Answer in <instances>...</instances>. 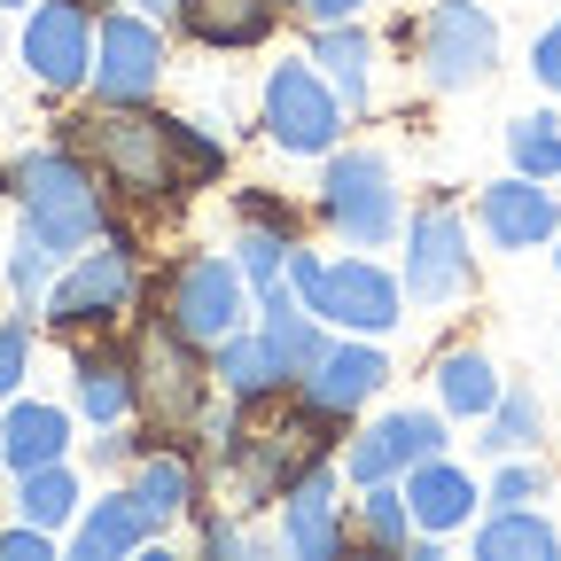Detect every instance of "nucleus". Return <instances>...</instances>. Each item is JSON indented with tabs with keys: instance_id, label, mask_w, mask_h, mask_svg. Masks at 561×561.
Instances as JSON below:
<instances>
[{
	"instance_id": "obj_1",
	"label": "nucleus",
	"mask_w": 561,
	"mask_h": 561,
	"mask_svg": "<svg viewBox=\"0 0 561 561\" xmlns=\"http://www.w3.org/2000/svg\"><path fill=\"white\" fill-rule=\"evenodd\" d=\"M9 195L24 203V234H39L55 257H79L87 242H102V172L79 149H39L9 172Z\"/></svg>"
},
{
	"instance_id": "obj_2",
	"label": "nucleus",
	"mask_w": 561,
	"mask_h": 561,
	"mask_svg": "<svg viewBox=\"0 0 561 561\" xmlns=\"http://www.w3.org/2000/svg\"><path fill=\"white\" fill-rule=\"evenodd\" d=\"M70 149H79L110 187H125L140 203H157V195L180 187V172H172V117H149L140 102L133 110L102 102L87 117H70Z\"/></svg>"
},
{
	"instance_id": "obj_3",
	"label": "nucleus",
	"mask_w": 561,
	"mask_h": 561,
	"mask_svg": "<svg viewBox=\"0 0 561 561\" xmlns=\"http://www.w3.org/2000/svg\"><path fill=\"white\" fill-rule=\"evenodd\" d=\"M413 62H421V79L437 94H460V87L491 79V62H500V24H491V9H476V0H430L421 24H413Z\"/></svg>"
},
{
	"instance_id": "obj_4",
	"label": "nucleus",
	"mask_w": 561,
	"mask_h": 561,
	"mask_svg": "<svg viewBox=\"0 0 561 561\" xmlns=\"http://www.w3.org/2000/svg\"><path fill=\"white\" fill-rule=\"evenodd\" d=\"M203 390H210V367L195 359V335H180L172 320L140 328L133 343V398L157 430H195L203 421Z\"/></svg>"
},
{
	"instance_id": "obj_5",
	"label": "nucleus",
	"mask_w": 561,
	"mask_h": 561,
	"mask_svg": "<svg viewBox=\"0 0 561 561\" xmlns=\"http://www.w3.org/2000/svg\"><path fill=\"white\" fill-rule=\"evenodd\" d=\"M250 273L234 265V257H210V250H195V257H180L172 273H164V320L180 328V335H195V343H227L234 328H242V312H250Z\"/></svg>"
},
{
	"instance_id": "obj_6",
	"label": "nucleus",
	"mask_w": 561,
	"mask_h": 561,
	"mask_svg": "<svg viewBox=\"0 0 561 561\" xmlns=\"http://www.w3.org/2000/svg\"><path fill=\"white\" fill-rule=\"evenodd\" d=\"M320 210L328 227L351 242V250H375L398 234V180L375 149H335L328 157V180H320Z\"/></svg>"
},
{
	"instance_id": "obj_7",
	"label": "nucleus",
	"mask_w": 561,
	"mask_h": 561,
	"mask_svg": "<svg viewBox=\"0 0 561 561\" xmlns=\"http://www.w3.org/2000/svg\"><path fill=\"white\" fill-rule=\"evenodd\" d=\"M133 289H140V273H133V250L110 234V242H87L79 250V265H70L55 289L39 297V312H47V328H110L125 305H133Z\"/></svg>"
},
{
	"instance_id": "obj_8",
	"label": "nucleus",
	"mask_w": 561,
	"mask_h": 561,
	"mask_svg": "<svg viewBox=\"0 0 561 561\" xmlns=\"http://www.w3.org/2000/svg\"><path fill=\"white\" fill-rule=\"evenodd\" d=\"M265 133H273L289 157H335L343 102H335V87L320 79L312 62H280L273 79H265Z\"/></svg>"
},
{
	"instance_id": "obj_9",
	"label": "nucleus",
	"mask_w": 561,
	"mask_h": 561,
	"mask_svg": "<svg viewBox=\"0 0 561 561\" xmlns=\"http://www.w3.org/2000/svg\"><path fill=\"white\" fill-rule=\"evenodd\" d=\"M476 280V250H468V219L453 203H430L405 227V297L413 305H453Z\"/></svg>"
},
{
	"instance_id": "obj_10",
	"label": "nucleus",
	"mask_w": 561,
	"mask_h": 561,
	"mask_svg": "<svg viewBox=\"0 0 561 561\" xmlns=\"http://www.w3.org/2000/svg\"><path fill=\"white\" fill-rule=\"evenodd\" d=\"M305 305H312L320 320L351 328V335H390V328L405 320V280H390L375 257L351 250L343 265H320V289H312Z\"/></svg>"
},
{
	"instance_id": "obj_11",
	"label": "nucleus",
	"mask_w": 561,
	"mask_h": 561,
	"mask_svg": "<svg viewBox=\"0 0 561 561\" xmlns=\"http://www.w3.org/2000/svg\"><path fill=\"white\" fill-rule=\"evenodd\" d=\"M24 70L47 94H70L94 79V16L87 0H39L24 16Z\"/></svg>"
},
{
	"instance_id": "obj_12",
	"label": "nucleus",
	"mask_w": 561,
	"mask_h": 561,
	"mask_svg": "<svg viewBox=\"0 0 561 561\" xmlns=\"http://www.w3.org/2000/svg\"><path fill=\"white\" fill-rule=\"evenodd\" d=\"M157 79H164V39H157V24L149 16H102L94 24V102H117V110H133V102H149L157 94Z\"/></svg>"
},
{
	"instance_id": "obj_13",
	"label": "nucleus",
	"mask_w": 561,
	"mask_h": 561,
	"mask_svg": "<svg viewBox=\"0 0 561 561\" xmlns=\"http://www.w3.org/2000/svg\"><path fill=\"white\" fill-rule=\"evenodd\" d=\"M382 382H390V359H382L375 343H328L320 359L297 375V398H305L320 421H351Z\"/></svg>"
},
{
	"instance_id": "obj_14",
	"label": "nucleus",
	"mask_w": 561,
	"mask_h": 561,
	"mask_svg": "<svg viewBox=\"0 0 561 561\" xmlns=\"http://www.w3.org/2000/svg\"><path fill=\"white\" fill-rule=\"evenodd\" d=\"M343 500H335V468L312 460L289 476V491H280V546H289L297 561H328L343 553Z\"/></svg>"
},
{
	"instance_id": "obj_15",
	"label": "nucleus",
	"mask_w": 561,
	"mask_h": 561,
	"mask_svg": "<svg viewBox=\"0 0 561 561\" xmlns=\"http://www.w3.org/2000/svg\"><path fill=\"white\" fill-rule=\"evenodd\" d=\"M476 219H483V242H491V250H538V242L561 234V203H553L546 180L515 172V180H500V187H483Z\"/></svg>"
},
{
	"instance_id": "obj_16",
	"label": "nucleus",
	"mask_w": 561,
	"mask_h": 561,
	"mask_svg": "<svg viewBox=\"0 0 561 561\" xmlns=\"http://www.w3.org/2000/svg\"><path fill=\"white\" fill-rule=\"evenodd\" d=\"M430 453H445V421L437 413H382L375 430L351 445V483H390V476H405L413 460H430Z\"/></svg>"
},
{
	"instance_id": "obj_17",
	"label": "nucleus",
	"mask_w": 561,
	"mask_h": 561,
	"mask_svg": "<svg viewBox=\"0 0 561 561\" xmlns=\"http://www.w3.org/2000/svg\"><path fill=\"white\" fill-rule=\"evenodd\" d=\"M257 343L273 351V367H280V382H297L312 359H320V312L289 289V280H273V289H257Z\"/></svg>"
},
{
	"instance_id": "obj_18",
	"label": "nucleus",
	"mask_w": 561,
	"mask_h": 561,
	"mask_svg": "<svg viewBox=\"0 0 561 561\" xmlns=\"http://www.w3.org/2000/svg\"><path fill=\"white\" fill-rule=\"evenodd\" d=\"M405 507H413V530H421V538L460 530V523L476 515V483H468L445 453H430V460L405 468Z\"/></svg>"
},
{
	"instance_id": "obj_19",
	"label": "nucleus",
	"mask_w": 561,
	"mask_h": 561,
	"mask_svg": "<svg viewBox=\"0 0 561 561\" xmlns=\"http://www.w3.org/2000/svg\"><path fill=\"white\" fill-rule=\"evenodd\" d=\"M70 453V413L62 405H39V398H16L9 413H0V460H9L16 476L24 468H47Z\"/></svg>"
},
{
	"instance_id": "obj_20",
	"label": "nucleus",
	"mask_w": 561,
	"mask_h": 561,
	"mask_svg": "<svg viewBox=\"0 0 561 561\" xmlns=\"http://www.w3.org/2000/svg\"><path fill=\"white\" fill-rule=\"evenodd\" d=\"M312 62H320V79L335 87L343 110H367V94H375V39L359 32V16H351V24H320Z\"/></svg>"
},
{
	"instance_id": "obj_21",
	"label": "nucleus",
	"mask_w": 561,
	"mask_h": 561,
	"mask_svg": "<svg viewBox=\"0 0 561 561\" xmlns=\"http://www.w3.org/2000/svg\"><path fill=\"white\" fill-rule=\"evenodd\" d=\"M133 500H140V515H149L157 530H172L180 515H195L203 476H195V460H187V453H149V460L133 468Z\"/></svg>"
},
{
	"instance_id": "obj_22",
	"label": "nucleus",
	"mask_w": 561,
	"mask_h": 561,
	"mask_svg": "<svg viewBox=\"0 0 561 561\" xmlns=\"http://www.w3.org/2000/svg\"><path fill=\"white\" fill-rule=\"evenodd\" d=\"M280 16V0H180V24L203 47H257Z\"/></svg>"
},
{
	"instance_id": "obj_23",
	"label": "nucleus",
	"mask_w": 561,
	"mask_h": 561,
	"mask_svg": "<svg viewBox=\"0 0 561 561\" xmlns=\"http://www.w3.org/2000/svg\"><path fill=\"white\" fill-rule=\"evenodd\" d=\"M157 538V523L140 515V500L133 491H110V500H94L87 515H79V561H117V553H133V546H149Z\"/></svg>"
},
{
	"instance_id": "obj_24",
	"label": "nucleus",
	"mask_w": 561,
	"mask_h": 561,
	"mask_svg": "<svg viewBox=\"0 0 561 561\" xmlns=\"http://www.w3.org/2000/svg\"><path fill=\"white\" fill-rule=\"evenodd\" d=\"M210 382H219L234 405H265L273 390H280V367H273V351L257 343V335H227V343H210Z\"/></svg>"
},
{
	"instance_id": "obj_25",
	"label": "nucleus",
	"mask_w": 561,
	"mask_h": 561,
	"mask_svg": "<svg viewBox=\"0 0 561 561\" xmlns=\"http://www.w3.org/2000/svg\"><path fill=\"white\" fill-rule=\"evenodd\" d=\"M133 405H140L133 398V359H117V351H79V413L94 430H117Z\"/></svg>"
},
{
	"instance_id": "obj_26",
	"label": "nucleus",
	"mask_w": 561,
	"mask_h": 561,
	"mask_svg": "<svg viewBox=\"0 0 561 561\" xmlns=\"http://www.w3.org/2000/svg\"><path fill=\"white\" fill-rule=\"evenodd\" d=\"M351 538L375 546V553H405V546H413L405 483H359V500H351Z\"/></svg>"
},
{
	"instance_id": "obj_27",
	"label": "nucleus",
	"mask_w": 561,
	"mask_h": 561,
	"mask_svg": "<svg viewBox=\"0 0 561 561\" xmlns=\"http://www.w3.org/2000/svg\"><path fill=\"white\" fill-rule=\"evenodd\" d=\"M553 553H561V538L530 507H491V523L476 530V561H553Z\"/></svg>"
},
{
	"instance_id": "obj_28",
	"label": "nucleus",
	"mask_w": 561,
	"mask_h": 561,
	"mask_svg": "<svg viewBox=\"0 0 561 561\" xmlns=\"http://www.w3.org/2000/svg\"><path fill=\"white\" fill-rule=\"evenodd\" d=\"M437 405L460 413V421H483L500 405V367H491L483 351H445L437 359Z\"/></svg>"
},
{
	"instance_id": "obj_29",
	"label": "nucleus",
	"mask_w": 561,
	"mask_h": 561,
	"mask_svg": "<svg viewBox=\"0 0 561 561\" xmlns=\"http://www.w3.org/2000/svg\"><path fill=\"white\" fill-rule=\"evenodd\" d=\"M16 515H24V523H39V530H62L70 515H79V476H70L62 460L24 468V483H16Z\"/></svg>"
},
{
	"instance_id": "obj_30",
	"label": "nucleus",
	"mask_w": 561,
	"mask_h": 561,
	"mask_svg": "<svg viewBox=\"0 0 561 561\" xmlns=\"http://www.w3.org/2000/svg\"><path fill=\"white\" fill-rule=\"evenodd\" d=\"M289 250H297V227H280V219H250L234 234V265L250 273V289H273L289 273Z\"/></svg>"
},
{
	"instance_id": "obj_31",
	"label": "nucleus",
	"mask_w": 561,
	"mask_h": 561,
	"mask_svg": "<svg viewBox=\"0 0 561 561\" xmlns=\"http://www.w3.org/2000/svg\"><path fill=\"white\" fill-rule=\"evenodd\" d=\"M538 445V398L530 390H500V405L483 413V453L491 460H515Z\"/></svg>"
},
{
	"instance_id": "obj_32",
	"label": "nucleus",
	"mask_w": 561,
	"mask_h": 561,
	"mask_svg": "<svg viewBox=\"0 0 561 561\" xmlns=\"http://www.w3.org/2000/svg\"><path fill=\"white\" fill-rule=\"evenodd\" d=\"M507 157H515V172H530V180H561V117H515L507 125Z\"/></svg>"
},
{
	"instance_id": "obj_33",
	"label": "nucleus",
	"mask_w": 561,
	"mask_h": 561,
	"mask_svg": "<svg viewBox=\"0 0 561 561\" xmlns=\"http://www.w3.org/2000/svg\"><path fill=\"white\" fill-rule=\"evenodd\" d=\"M219 140H203L195 125H172V172H180V187H210L219 180Z\"/></svg>"
},
{
	"instance_id": "obj_34",
	"label": "nucleus",
	"mask_w": 561,
	"mask_h": 561,
	"mask_svg": "<svg viewBox=\"0 0 561 561\" xmlns=\"http://www.w3.org/2000/svg\"><path fill=\"white\" fill-rule=\"evenodd\" d=\"M9 289H16L24 305H39V297L55 289V250H47L39 234H24V242H16V257H9Z\"/></svg>"
},
{
	"instance_id": "obj_35",
	"label": "nucleus",
	"mask_w": 561,
	"mask_h": 561,
	"mask_svg": "<svg viewBox=\"0 0 561 561\" xmlns=\"http://www.w3.org/2000/svg\"><path fill=\"white\" fill-rule=\"evenodd\" d=\"M538 491H546V468L515 460V468H500V483H491V507H530Z\"/></svg>"
},
{
	"instance_id": "obj_36",
	"label": "nucleus",
	"mask_w": 561,
	"mask_h": 561,
	"mask_svg": "<svg viewBox=\"0 0 561 561\" xmlns=\"http://www.w3.org/2000/svg\"><path fill=\"white\" fill-rule=\"evenodd\" d=\"M24 367H32V335H24V328H0V405L16 398Z\"/></svg>"
},
{
	"instance_id": "obj_37",
	"label": "nucleus",
	"mask_w": 561,
	"mask_h": 561,
	"mask_svg": "<svg viewBox=\"0 0 561 561\" xmlns=\"http://www.w3.org/2000/svg\"><path fill=\"white\" fill-rule=\"evenodd\" d=\"M530 70H538V87H546V94H561V24H546V32H538Z\"/></svg>"
},
{
	"instance_id": "obj_38",
	"label": "nucleus",
	"mask_w": 561,
	"mask_h": 561,
	"mask_svg": "<svg viewBox=\"0 0 561 561\" xmlns=\"http://www.w3.org/2000/svg\"><path fill=\"white\" fill-rule=\"evenodd\" d=\"M47 546H55V530H39V523L0 530V553H9V561H47Z\"/></svg>"
},
{
	"instance_id": "obj_39",
	"label": "nucleus",
	"mask_w": 561,
	"mask_h": 561,
	"mask_svg": "<svg viewBox=\"0 0 561 561\" xmlns=\"http://www.w3.org/2000/svg\"><path fill=\"white\" fill-rule=\"evenodd\" d=\"M297 9H305L312 24H351V16L367 9V0H297Z\"/></svg>"
},
{
	"instance_id": "obj_40",
	"label": "nucleus",
	"mask_w": 561,
	"mask_h": 561,
	"mask_svg": "<svg viewBox=\"0 0 561 561\" xmlns=\"http://www.w3.org/2000/svg\"><path fill=\"white\" fill-rule=\"evenodd\" d=\"M203 546H210V553H234V561L250 553V538H242L234 523H203Z\"/></svg>"
},
{
	"instance_id": "obj_41",
	"label": "nucleus",
	"mask_w": 561,
	"mask_h": 561,
	"mask_svg": "<svg viewBox=\"0 0 561 561\" xmlns=\"http://www.w3.org/2000/svg\"><path fill=\"white\" fill-rule=\"evenodd\" d=\"M94 460H102V468H125V460H133V437L102 430V437H94Z\"/></svg>"
},
{
	"instance_id": "obj_42",
	"label": "nucleus",
	"mask_w": 561,
	"mask_h": 561,
	"mask_svg": "<svg viewBox=\"0 0 561 561\" xmlns=\"http://www.w3.org/2000/svg\"><path fill=\"white\" fill-rule=\"evenodd\" d=\"M180 0H133V16H172Z\"/></svg>"
},
{
	"instance_id": "obj_43",
	"label": "nucleus",
	"mask_w": 561,
	"mask_h": 561,
	"mask_svg": "<svg viewBox=\"0 0 561 561\" xmlns=\"http://www.w3.org/2000/svg\"><path fill=\"white\" fill-rule=\"evenodd\" d=\"M0 9H32V0H0Z\"/></svg>"
},
{
	"instance_id": "obj_44",
	"label": "nucleus",
	"mask_w": 561,
	"mask_h": 561,
	"mask_svg": "<svg viewBox=\"0 0 561 561\" xmlns=\"http://www.w3.org/2000/svg\"><path fill=\"white\" fill-rule=\"evenodd\" d=\"M553 265H561V234H553Z\"/></svg>"
}]
</instances>
